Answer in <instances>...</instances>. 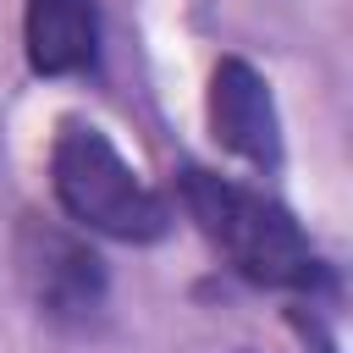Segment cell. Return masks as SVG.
Masks as SVG:
<instances>
[{
  "label": "cell",
  "mask_w": 353,
  "mask_h": 353,
  "mask_svg": "<svg viewBox=\"0 0 353 353\" xmlns=\"http://www.w3.org/2000/svg\"><path fill=\"white\" fill-rule=\"evenodd\" d=\"M176 199L188 210V221L215 243V254L254 287H276V292H303V298H325L336 292L331 265L320 259V248L309 243V232L298 226V215L287 204H276L259 188H243L221 171L188 165L176 176Z\"/></svg>",
  "instance_id": "6da1fadb"
},
{
  "label": "cell",
  "mask_w": 353,
  "mask_h": 353,
  "mask_svg": "<svg viewBox=\"0 0 353 353\" xmlns=\"http://www.w3.org/2000/svg\"><path fill=\"white\" fill-rule=\"evenodd\" d=\"M50 188L55 204L99 237L116 243H160L171 232V204L160 188H149L127 154L110 143L105 127L94 121H61L55 143H50Z\"/></svg>",
  "instance_id": "7a4b0ae2"
},
{
  "label": "cell",
  "mask_w": 353,
  "mask_h": 353,
  "mask_svg": "<svg viewBox=\"0 0 353 353\" xmlns=\"http://www.w3.org/2000/svg\"><path fill=\"white\" fill-rule=\"evenodd\" d=\"M17 276H22L33 309L50 325L94 331L105 320V303H110L105 259L88 248V237H77V232H66L44 215L17 221Z\"/></svg>",
  "instance_id": "3957f363"
},
{
  "label": "cell",
  "mask_w": 353,
  "mask_h": 353,
  "mask_svg": "<svg viewBox=\"0 0 353 353\" xmlns=\"http://www.w3.org/2000/svg\"><path fill=\"white\" fill-rule=\"evenodd\" d=\"M204 116H210V138L259 165L276 171L281 165V116H276V94L270 83L243 61V55H221L210 72V94H204Z\"/></svg>",
  "instance_id": "277c9868"
},
{
  "label": "cell",
  "mask_w": 353,
  "mask_h": 353,
  "mask_svg": "<svg viewBox=\"0 0 353 353\" xmlns=\"http://www.w3.org/2000/svg\"><path fill=\"white\" fill-rule=\"evenodd\" d=\"M22 50L39 77H83L99 66V6L94 0H28Z\"/></svg>",
  "instance_id": "5b68a950"
}]
</instances>
